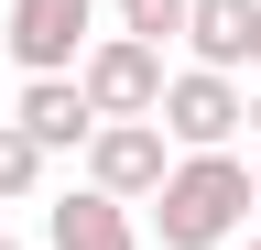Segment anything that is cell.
<instances>
[{"label": "cell", "instance_id": "3957f363", "mask_svg": "<svg viewBox=\"0 0 261 250\" xmlns=\"http://www.w3.org/2000/svg\"><path fill=\"white\" fill-rule=\"evenodd\" d=\"M152 131L174 142V152H228V142H240V76H207V66H163Z\"/></svg>", "mask_w": 261, "mask_h": 250}, {"label": "cell", "instance_id": "ba28073f", "mask_svg": "<svg viewBox=\"0 0 261 250\" xmlns=\"http://www.w3.org/2000/svg\"><path fill=\"white\" fill-rule=\"evenodd\" d=\"M207 76H240L250 66V0H185V33H174Z\"/></svg>", "mask_w": 261, "mask_h": 250}, {"label": "cell", "instance_id": "4fadbf2b", "mask_svg": "<svg viewBox=\"0 0 261 250\" xmlns=\"http://www.w3.org/2000/svg\"><path fill=\"white\" fill-rule=\"evenodd\" d=\"M250 229H261V163H250Z\"/></svg>", "mask_w": 261, "mask_h": 250}, {"label": "cell", "instance_id": "8992f818", "mask_svg": "<svg viewBox=\"0 0 261 250\" xmlns=\"http://www.w3.org/2000/svg\"><path fill=\"white\" fill-rule=\"evenodd\" d=\"M11 131H22V142L55 163V152H76L98 120H87V98H76V76H22V98H11Z\"/></svg>", "mask_w": 261, "mask_h": 250}, {"label": "cell", "instance_id": "52a82bcc", "mask_svg": "<svg viewBox=\"0 0 261 250\" xmlns=\"http://www.w3.org/2000/svg\"><path fill=\"white\" fill-rule=\"evenodd\" d=\"M44 250H142V229H130L120 196H98V185H76V196L44 207Z\"/></svg>", "mask_w": 261, "mask_h": 250}, {"label": "cell", "instance_id": "7a4b0ae2", "mask_svg": "<svg viewBox=\"0 0 261 250\" xmlns=\"http://www.w3.org/2000/svg\"><path fill=\"white\" fill-rule=\"evenodd\" d=\"M87 44H98V0H0V54L22 76H76Z\"/></svg>", "mask_w": 261, "mask_h": 250}, {"label": "cell", "instance_id": "277c9868", "mask_svg": "<svg viewBox=\"0 0 261 250\" xmlns=\"http://www.w3.org/2000/svg\"><path fill=\"white\" fill-rule=\"evenodd\" d=\"M76 98H87V120H152V98H163V54L130 44V33H98V44L76 54Z\"/></svg>", "mask_w": 261, "mask_h": 250}, {"label": "cell", "instance_id": "9c48e42d", "mask_svg": "<svg viewBox=\"0 0 261 250\" xmlns=\"http://www.w3.org/2000/svg\"><path fill=\"white\" fill-rule=\"evenodd\" d=\"M109 11H120V33H130V44H152V54L185 33V0H109Z\"/></svg>", "mask_w": 261, "mask_h": 250}, {"label": "cell", "instance_id": "6da1fadb", "mask_svg": "<svg viewBox=\"0 0 261 250\" xmlns=\"http://www.w3.org/2000/svg\"><path fill=\"white\" fill-rule=\"evenodd\" d=\"M142 207H152V239L163 250H228L250 229V163L240 152H174Z\"/></svg>", "mask_w": 261, "mask_h": 250}, {"label": "cell", "instance_id": "5b68a950", "mask_svg": "<svg viewBox=\"0 0 261 250\" xmlns=\"http://www.w3.org/2000/svg\"><path fill=\"white\" fill-rule=\"evenodd\" d=\"M76 152H87V185H98V196H120V207H142L152 185H163V163H174V142H163L152 120H98Z\"/></svg>", "mask_w": 261, "mask_h": 250}, {"label": "cell", "instance_id": "7c38bea8", "mask_svg": "<svg viewBox=\"0 0 261 250\" xmlns=\"http://www.w3.org/2000/svg\"><path fill=\"white\" fill-rule=\"evenodd\" d=\"M250 76H261V0H250Z\"/></svg>", "mask_w": 261, "mask_h": 250}, {"label": "cell", "instance_id": "8fae6325", "mask_svg": "<svg viewBox=\"0 0 261 250\" xmlns=\"http://www.w3.org/2000/svg\"><path fill=\"white\" fill-rule=\"evenodd\" d=\"M240 131H250V142H261V76H250V87H240Z\"/></svg>", "mask_w": 261, "mask_h": 250}, {"label": "cell", "instance_id": "5bb4252c", "mask_svg": "<svg viewBox=\"0 0 261 250\" xmlns=\"http://www.w3.org/2000/svg\"><path fill=\"white\" fill-rule=\"evenodd\" d=\"M0 250H22V239H11V229H0Z\"/></svg>", "mask_w": 261, "mask_h": 250}, {"label": "cell", "instance_id": "30bf717a", "mask_svg": "<svg viewBox=\"0 0 261 250\" xmlns=\"http://www.w3.org/2000/svg\"><path fill=\"white\" fill-rule=\"evenodd\" d=\"M33 185H44V152H33L11 120H0V207H11V196H33Z\"/></svg>", "mask_w": 261, "mask_h": 250}, {"label": "cell", "instance_id": "9a60e30c", "mask_svg": "<svg viewBox=\"0 0 261 250\" xmlns=\"http://www.w3.org/2000/svg\"><path fill=\"white\" fill-rule=\"evenodd\" d=\"M240 250H261V229H250V239H240Z\"/></svg>", "mask_w": 261, "mask_h": 250}]
</instances>
